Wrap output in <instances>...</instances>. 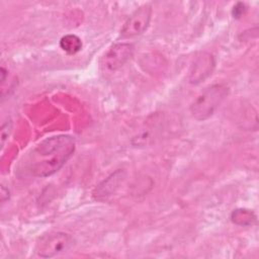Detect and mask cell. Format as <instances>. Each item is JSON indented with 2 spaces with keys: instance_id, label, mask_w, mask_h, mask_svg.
Masks as SVG:
<instances>
[{
  "instance_id": "cell-1",
  "label": "cell",
  "mask_w": 259,
  "mask_h": 259,
  "mask_svg": "<svg viewBox=\"0 0 259 259\" xmlns=\"http://www.w3.org/2000/svg\"><path fill=\"white\" fill-rule=\"evenodd\" d=\"M74 150L75 140L71 136L59 135L47 138L24 157V169L34 177L51 176L66 164Z\"/></svg>"
},
{
  "instance_id": "cell-2",
  "label": "cell",
  "mask_w": 259,
  "mask_h": 259,
  "mask_svg": "<svg viewBox=\"0 0 259 259\" xmlns=\"http://www.w3.org/2000/svg\"><path fill=\"white\" fill-rule=\"evenodd\" d=\"M228 87L224 84H213L205 88L191 103L190 112L196 120L209 118L228 95Z\"/></svg>"
},
{
  "instance_id": "cell-3",
  "label": "cell",
  "mask_w": 259,
  "mask_h": 259,
  "mask_svg": "<svg viewBox=\"0 0 259 259\" xmlns=\"http://www.w3.org/2000/svg\"><path fill=\"white\" fill-rule=\"evenodd\" d=\"M74 245L72 236L64 232H50L36 242L35 252L39 257L52 258L67 252Z\"/></svg>"
},
{
  "instance_id": "cell-4",
  "label": "cell",
  "mask_w": 259,
  "mask_h": 259,
  "mask_svg": "<svg viewBox=\"0 0 259 259\" xmlns=\"http://www.w3.org/2000/svg\"><path fill=\"white\" fill-rule=\"evenodd\" d=\"M152 16V7L145 4L136 9L125 20L120 29L121 38H131L142 34L149 26Z\"/></svg>"
},
{
  "instance_id": "cell-5",
  "label": "cell",
  "mask_w": 259,
  "mask_h": 259,
  "mask_svg": "<svg viewBox=\"0 0 259 259\" xmlns=\"http://www.w3.org/2000/svg\"><path fill=\"white\" fill-rule=\"evenodd\" d=\"M134 46L128 42H118L113 45L102 60L103 67L108 71H116L121 68L133 56Z\"/></svg>"
},
{
  "instance_id": "cell-6",
  "label": "cell",
  "mask_w": 259,
  "mask_h": 259,
  "mask_svg": "<svg viewBox=\"0 0 259 259\" xmlns=\"http://www.w3.org/2000/svg\"><path fill=\"white\" fill-rule=\"evenodd\" d=\"M214 68V59L211 54L207 52L198 53L190 66L189 70V82L192 84H198L207 78Z\"/></svg>"
},
{
  "instance_id": "cell-7",
  "label": "cell",
  "mask_w": 259,
  "mask_h": 259,
  "mask_svg": "<svg viewBox=\"0 0 259 259\" xmlns=\"http://www.w3.org/2000/svg\"><path fill=\"white\" fill-rule=\"evenodd\" d=\"M124 175L125 173L121 170H118L113 174H111L106 180H104L100 185H98V187H96L93 193L94 196L100 199L110 195L112 192H114L118 188V185L123 181L125 177Z\"/></svg>"
},
{
  "instance_id": "cell-8",
  "label": "cell",
  "mask_w": 259,
  "mask_h": 259,
  "mask_svg": "<svg viewBox=\"0 0 259 259\" xmlns=\"http://www.w3.org/2000/svg\"><path fill=\"white\" fill-rule=\"evenodd\" d=\"M231 221L238 226H250L256 222L255 213L247 208H237L231 213Z\"/></svg>"
},
{
  "instance_id": "cell-9",
  "label": "cell",
  "mask_w": 259,
  "mask_h": 259,
  "mask_svg": "<svg viewBox=\"0 0 259 259\" xmlns=\"http://www.w3.org/2000/svg\"><path fill=\"white\" fill-rule=\"evenodd\" d=\"M60 47L67 54L74 55L81 50L82 41L75 34H67L61 38Z\"/></svg>"
},
{
  "instance_id": "cell-10",
  "label": "cell",
  "mask_w": 259,
  "mask_h": 259,
  "mask_svg": "<svg viewBox=\"0 0 259 259\" xmlns=\"http://www.w3.org/2000/svg\"><path fill=\"white\" fill-rule=\"evenodd\" d=\"M12 130V121L11 119H7L3 122L2 126H1V146L2 148L4 147V144L8 138V136L10 135Z\"/></svg>"
},
{
  "instance_id": "cell-11",
  "label": "cell",
  "mask_w": 259,
  "mask_h": 259,
  "mask_svg": "<svg viewBox=\"0 0 259 259\" xmlns=\"http://www.w3.org/2000/svg\"><path fill=\"white\" fill-rule=\"evenodd\" d=\"M245 11H246L245 4H243V3H237V4L234 6V8H233L232 13H233V16H234L235 18H239V17H241V16L245 13Z\"/></svg>"
}]
</instances>
